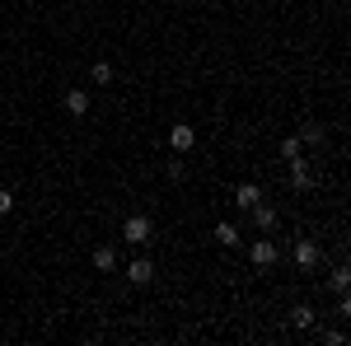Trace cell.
<instances>
[{
  "label": "cell",
  "mask_w": 351,
  "mask_h": 346,
  "mask_svg": "<svg viewBox=\"0 0 351 346\" xmlns=\"http://www.w3.org/2000/svg\"><path fill=\"white\" fill-rule=\"evenodd\" d=\"M248 211H253V225H258L263 234H271V230H276V220H281V211H276V206H267V201H253Z\"/></svg>",
  "instance_id": "obj_4"
},
{
  "label": "cell",
  "mask_w": 351,
  "mask_h": 346,
  "mask_svg": "<svg viewBox=\"0 0 351 346\" xmlns=\"http://www.w3.org/2000/svg\"><path fill=\"white\" fill-rule=\"evenodd\" d=\"M89 75H94V84H112V66H108V61H94Z\"/></svg>",
  "instance_id": "obj_17"
},
{
  "label": "cell",
  "mask_w": 351,
  "mask_h": 346,
  "mask_svg": "<svg viewBox=\"0 0 351 346\" xmlns=\"http://www.w3.org/2000/svg\"><path fill=\"white\" fill-rule=\"evenodd\" d=\"M300 155H304V145H300V136H286V140H281V160L291 164V160H300Z\"/></svg>",
  "instance_id": "obj_14"
},
{
  "label": "cell",
  "mask_w": 351,
  "mask_h": 346,
  "mask_svg": "<svg viewBox=\"0 0 351 346\" xmlns=\"http://www.w3.org/2000/svg\"><path fill=\"white\" fill-rule=\"evenodd\" d=\"M117 267V253L112 248H94V271H112Z\"/></svg>",
  "instance_id": "obj_13"
},
{
  "label": "cell",
  "mask_w": 351,
  "mask_h": 346,
  "mask_svg": "<svg viewBox=\"0 0 351 346\" xmlns=\"http://www.w3.org/2000/svg\"><path fill=\"white\" fill-rule=\"evenodd\" d=\"M291 323H295V328H314V323H319V314H314L309 304H295V309H291Z\"/></svg>",
  "instance_id": "obj_12"
},
{
  "label": "cell",
  "mask_w": 351,
  "mask_h": 346,
  "mask_svg": "<svg viewBox=\"0 0 351 346\" xmlns=\"http://www.w3.org/2000/svg\"><path fill=\"white\" fill-rule=\"evenodd\" d=\"M248 262L258 267V271L276 267V262H281V248H276V239H253V243H248Z\"/></svg>",
  "instance_id": "obj_1"
},
{
  "label": "cell",
  "mask_w": 351,
  "mask_h": 346,
  "mask_svg": "<svg viewBox=\"0 0 351 346\" xmlns=\"http://www.w3.org/2000/svg\"><path fill=\"white\" fill-rule=\"evenodd\" d=\"M328 286H332V291L342 295V291L351 286V271H347V267H332V276H328Z\"/></svg>",
  "instance_id": "obj_16"
},
{
  "label": "cell",
  "mask_w": 351,
  "mask_h": 346,
  "mask_svg": "<svg viewBox=\"0 0 351 346\" xmlns=\"http://www.w3.org/2000/svg\"><path fill=\"white\" fill-rule=\"evenodd\" d=\"M319 342H324V346H347V332H337V328H319Z\"/></svg>",
  "instance_id": "obj_18"
},
{
  "label": "cell",
  "mask_w": 351,
  "mask_h": 346,
  "mask_svg": "<svg viewBox=\"0 0 351 346\" xmlns=\"http://www.w3.org/2000/svg\"><path fill=\"white\" fill-rule=\"evenodd\" d=\"M183 173H188V164H183V155H173V160L164 164V178H169V183H178Z\"/></svg>",
  "instance_id": "obj_15"
},
{
  "label": "cell",
  "mask_w": 351,
  "mask_h": 346,
  "mask_svg": "<svg viewBox=\"0 0 351 346\" xmlns=\"http://www.w3.org/2000/svg\"><path fill=\"white\" fill-rule=\"evenodd\" d=\"M150 234H155L150 215H127V225H122V239L132 243V248H141V243H150Z\"/></svg>",
  "instance_id": "obj_2"
},
{
  "label": "cell",
  "mask_w": 351,
  "mask_h": 346,
  "mask_svg": "<svg viewBox=\"0 0 351 346\" xmlns=\"http://www.w3.org/2000/svg\"><path fill=\"white\" fill-rule=\"evenodd\" d=\"M319 258H324V253H319V243H314V239H300L295 243V267H300V271H314Z\"/></svg>",
  "instance_id": "obj_6"
},
{
  "label": "cell",
  "mask_w": 351,
  "mask_h": 346,
  "mask_svg": "<svg viewBox=\"0 0 351 346\" xmlns=\"http://www.w3.org/2000/svg\"><path fill=\"white\" fill-rule=\"evenodd\" d=\"M61 103H66V112H71V117H84V112H89V103H94V94H89V89H66V99H61Z\"/></svg>",
  "instance_id": "obj_7"
},
{
  "label": "cell",
  "mask_w": 351,
  "mask_h": 346,
  "mask_svg": "<svg viewBox=\"0 0 351 346\" xmlns=\"http://www.w3.org/2000/svg\"><path fill=\"white\" fill-rule=\"evenodd\" d=\"M253 201H263V187L258 183H239L234 187V206H239V211H248Z\"/></svg>",
  "instance_id": "obj_9"
},
{
  "label": "cell",
  "mask_w": 351,
  "mask_h": 346,
  "mask_svg": "<svg viewBox=\"0 0 351 346\" xmlns=\"http://www.w3.org/2000/svg\"><path fill=\"white\" fill-rule=\"evenodd\" d=\"M127 281H132V286H150V281H155V262H150V258H132V262H127Z\"/></svg>",
  "instance_id": "obj_5"
},
{
  "label": "cell",
  "mask_w": 351,
  "mask_h": 346,
  "mask_svg": "<svg viewBox=\"0 0 351 346\" xmlns=\"http://www.w3.org/2000/svg\"><path fill=\"white\" fill-rule=\"evenodd\" d=\"M295 136H300V145H324V140H328V132L319 127V122H304Z\"/></svg>",
  "instance_id": "obj_11"
},
{
  "label": "cell",
  "mask_w": 351,
  "mask_h": 346,
  "mask_svg": "<svg viewBox=\"0 0 351 346\" xmlns=\"http://www.w3.org/2000/svg\"><path fill=\"white\" fill-rule=\"evenodd\" d=\"M291 187H295V192H309V187H314V169L304 164V155L291 160Z\"/></svg>",
  "instance_id": "obj_8"
},
{
  "label": "cell",
  "mask_w": 351,
  "mask_h": 346,
  "mask_svg": "<svg viewBox=\"0 0 351 346\" xmlns=\"http://www.w3.org/2000/svg\"><path fill=\"white\" fill-rule=\"evenodd\" d=\"M211 239H216L220 248H234V243H239L243 234H239V225H230V220H220L216 230H211Z\"/></svg>",
  "instance_id": "obj_10"
},
{
  "label": "cell",
  "mask_w": 351,
  "mask_h": 346,
  "mask_svg": "<svg viewBox=\"0 0 351 346\" xmlns=\"http://www.w3.org/2000/svg\"><path fill=\"white\" fill-rule=\"evenodd\" d=\"M14 211V192H10V187H0V215H10Z\"/></svg>",
  "instance_id": "obj_19"
},
{
  "label": "cell",
  "mask_w": 351,
  "mask_h": 346,
  "mask_svg": "<svg viewBox=\"0 0 351 346\" xmlns=\"http://www.w3.org/2000/svg\"><path fill=\"white\" fill-rule=\"evenodd\" d=\"M192 145H197V127H188V122H173V127H169V150H173V155H188Z\"/></svg>",
  "instance_id": "obj_3"
}]
</instances>
